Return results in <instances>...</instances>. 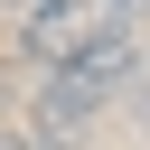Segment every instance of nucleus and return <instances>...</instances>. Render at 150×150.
I'll list each match as a JSON object with an SVG mask.
<instances>
[{"label":"nucleus","mask_w":150,"mask_h":150,"mask_svg":"<svg viewBox=\"0 0 150 150\" xmlns=\"http://www.w3.org/2000/svg\"><path fill=\"white\" fill-rule=\"evenodd\" d=\"M122 9H150V0H122Z\"/></svg>","instance_id":"obj_3"},{"label":"nucleus","mask_w":150,"mask_h":150,"mask_svg":"<svg viewBox=\"0 0 150 150\" xmlns=\"http://www.w3.org/2000/svg\"><path fill=\"white\" fill-rule=\"evenodd\" d=\"M131 66V47L122 56H75V66H47V84H38V103H28V141H84L94 131V112L112 103V75Z\"/></svg>","instance_id":"obj_2"},{"label":"nucleus","mask_w":150,"mask_h":150,"mask_svg":"<svg viewBox=\"0 0 150 150\" xmlns=\"http://www.w3.org/2000/svg\"><path fill=\"white\" fill-rule=\"evenodd\" d=\"M122 0H19V56L38 66H75V56H122L131 38Z\"/></svg>","instance_id":"obj_1"}]
</instances>
